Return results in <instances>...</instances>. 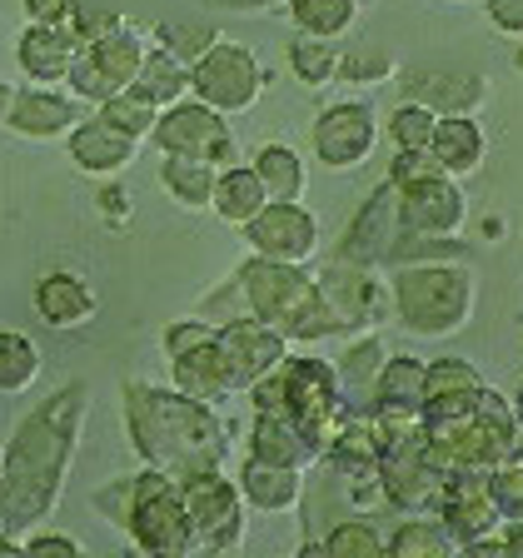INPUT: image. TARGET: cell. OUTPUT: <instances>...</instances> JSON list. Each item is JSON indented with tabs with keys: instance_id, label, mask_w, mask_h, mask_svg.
Here are the masks:
<instances>
[{
	"instance_id": "cell-1",
	"label": "cell",
	"mask_w": 523,
	"mask_h": 558,
	"mask_svg": "<svg viewBox=\"0 0 523 558\" xmlns=\"http://www.w3.org/2000/svg\"><path fill=\"white\" fill-rule=\"evenodd\" d=\"M81 414L85 384H65L15 429L5 464H0V534H25L56 509L70 453H75V434H81Z\"/></svg>"
},
{
	"instance_id": "cell-2",
	"label": "cell",
	"mask_w": 523,
	"mask_h": 558,
	"mask_svg": "<svg viewBox=\"0 0 523 558\" xmlns=\"http://www.w3.org/2000/svg\"><path fill=\"white\" fill-rule=\"evenodd\" d=\"M125 424L139 459L150 469H165L174 478H195L220 469L224 459V424L205 399L185 395L180 384H130L125 389Z\"/></svg>"
},
{
	"instance_id": "cell-3",
	"label": "cell",
	"mask_w": 523,
	"mask_h": 558,
	"mask_svg": "<svg viewBox=\"0 0 523 558\" xmlns=\"http://www.w3.org/2000/svg\"><path fill=\"white\" fill-rule=\"evenodd\" d=\"M234 279H240L244 310L255 314V319H265V325H275L284 339H325L335 329L354 325L304 265L255 255V259H244V269Z\"/></svg>"
},
{
	"instance_id": "cell-4",
	"label": "cell",
	"mask_w": 523,
	"mask_h": 558,
	"mask_svg": "<svg viewBox=\"0 0 523 558\" xmlns=\"http://www.w3.org/2000/svg\"><path fill=\"white\" fill-rule=\"evenodd\" d=\"M394 314L418 339H443L474 314V275L464 265H404L394 275Z\"/></svg>"
},
{
	"instance_id": "cell-5",
	"label": "cell",
	"mask_w": 523,
	"mask_h": 558,
	"mask_svg": "<svg viewBox=\"0 0 523 558\" xmlns=\"http://www.w3.org/2000/svg\"><path fill=\"white\" fill-rule=\"evenodd\" d=\"M250 404L255 409H290L314 439H329L339 404H344V384H339V364L309 360V354H284L265 379L250 384Z\"/></svg>"
},
{
	"instance_id": "cell-6",
	"label": "cell",
	"mask_w": 523,
	"mask_h": 558,
	"mask_svg": "<svg viewBox=\"0 0 523 558\" xmlns=\"http://www.w3.org/2000/svg\"><path fill=\"white\" fill-rule=\"evenodd\" d=\"M130 538L150 558H185L199 548L195 538V519L185 509V488L180 478L165 474V469H145V474L130 484Z\"/></svg>"
},
{
	"instance_id": "cell-7",
	"label": "cell",
	"mask_w": 523,
	"mask_h": 558,
	"mask_svg": "<svg viewBox=\"0 0 523 558\" xmlns=\"http://www.w3.org/2000/svg\"><path fill=\"white\" fill-rule=\"evenodd\" d=\"M394 185H399V220H404L399 250H409V244H439L464 230V220H469L464 190L453 185V174H443L439 165L409 174V180H394ZM389 265H394V259H389Z\"/></svg>"
},
{
	"instance_id": "cell-8",
	"label": "cell",
	"mask_w": 523,
	"mask_h": 558,
	"mask_svg": "<svg viewBox=\"0 0 523 558\" xmlns=\"http://www.w3.org/2000/svg\"><path fill=\"white\" fill-rule=\"evenodd\" d=\"M190 90H195V100L215 105L220 116H240V110H250V105L259 100V90H265V70H259L250 46L215 40V46L190 65Z\"/></svg>"
},
{
	"instance_id": "cell-9",
	"label": "cell",
	"mask_w": 523,
	"mask_h": 558,
	"mask_svg": "<svg viewBox=\"0 0 523 558\" xmlns=\"http://www.w3.org/2000/svg\"><path fill=\"white\" fill-rule=\"evenodd\" d=\"M145 40H139L135 31H125V25H115V31H105L100 40H90V46H81V56H75V65H70V90L81 95V100H95L105 105L110 95L130 90V85L139 81V65H145Z\"/></svg>"
},
{
	"instance_id": "cell-10",
	"label": "cell",
	"mask_w": 523,
	"mask_h": 558,
	"mask_svg": "<svg viewBox=\"0 0 523 558\" xmlns=\"http://www.w3.org/2000/svg\"><path fill=\"white\" fill-rule=\"evenodd\" d=\"M155 145L160 155H190V160H209L215 170L234 165V140L224 130L220 110L205 100H180L170 110H160V125H155Z\"/></svg>"
},
{
	"instance_id": "cell-11",
	"label": "cell",
	"mask_w": 523,
	"mask_h": 558,
	"mask_svg": "<svg viewBox=\"0 0 523 558\" xmlns=\"http://www.w3.org/2000/svg\"><path fill=\"white\" fill-rule=\"evenodd\" d=\"M404 240V220H399V185L384 180L364 209L354 215V225L344 230V244H339V259L354 269H374V265H389Z\"/></svg>"
},
{
	"instance_id": "cell-12",
	"label": "cell",
	"mask_w": 523,
	"mask_h": 558,
	"mask_svg": "<svg viewBox=\"0 0 523 558\" xmlns=\"http://www.w3.org/2000/svg\"><path fill=\"white\" fill-rule=\"evenodd\" d=\"M250 250L265 259H284V265H309L319 250V225L300 199H269L255 220L244 225Z\"/></svg>"
},
{
	"instance_id": "cell-13",
	"label": "cell",
	"mask_w": 523,
	"mask_h": 558,
	"mask_svg": "<svg viewBox=\"0 0 523 558\" xmlns=\"http://www.w3.org/2000/svg\"><path fill=\"white\" fill-rule=\"evenodd\" d=\"M180 488H185V509L195 519L199 548H230L244 523L240 478H220V469H209V474L180 478Z\"/></svg>"
},
{
	"instance_id": "cell-14",
	"label": "cell",
	"mask_w": 523,
	"mask_h": 558,
	"mask_svg": "<svg viewBox=\"0 0 523 558\" xmlns=\"http://www.w3.org/2000/svg\"><path fill=\"white\" fill-rule=\"evenodd\" d=\"M215 344H220V354H224V364H230V379H234L240 395L255 379H265V374L290 354L284 335H279L275 325H265V319H255V314H234V319H224V325L215 329Z\"/></svg>"
},
{
	"instance_id": "cell-15",
	"label": "cell",
	"mask_w": 523,
	"mask_h": 558,
	"mask_svg": "<svg viewBox=\"0 0 523 558\" xmlns=\"http://www.w3.org/2000/svg\"><path fill=\"white\" fill-rule=\"evenodd\" d=\"M374 140H379V125H374L369 105H329L325 116L314 120V155L329 165V170H354V165L369 160Z\"/></svg>"
},
{
	"instance_id": "cell-16",
	"label": "cell",
	"mask_w": 523,
	"mask_h": 558,
	"mask_svg": "<svg viewBox=\"0 0 523 558\" xmlns=\"http://www.w3.org/2000/svg\"><path fill=\"white\" fill-rule=\"evenodd\" d=\"M250 453L284 469H309L325 459V444L304 429L290 409H255V429H250Z\"/></svg>"
},
{
	"instance_id": "cell-17",
	"label": "cell",
	"mask_w": 523,
	"mask_h": 558,
	"mask_svg": "<svg viewBox=\"0 0 523 558\" xmlns=\"http://www.w3.org/2000/svg\"><path fill=\"white\" fill-rule=\"evenodd\" d=\"M70 160L81 165V170L90 174H115L125 170L130 160H135V135H125V130H115L105 116H85L75 120V130H70Z\"/></svg>"
},
{
	"instance_id": "cell-18",
	"label": "cell",
	"mask_w": 523,
	"mask_h": 558,
	"mask_svg": "<svg viewBox=\"0 0 523 558\" xmlns=\"http://www.w3.org/2000/svg\"><path fill=\"white\" fill-rule=\"evenodd\" d=\"M81 56V35L70 25H40L31 21V31L21 35V70L31 81H65L70 65Z\"/></svg>"
},
{
	"instance_id": "cell-19",
	"label": "cell",
	"mask_w": 523,
	"mask_h": 558,
	"mask_svg": "<svg viewBox=\"0 0 523 558\" xmlns=\"http://www.w3.org/2000/svg\"><path fill=\"white\" fill-rule=\"evenodd\" d=\"M170 369H174V384H180L185 395L205 399V404H220V399L240 395L234 379H230V364H224V354H220L215 339L185 349V354H170Z\"/></svg>"
},
{
	"instance_id": "cell-20",
	"label": "cell",
	"mask_w": 523,
	"mask_h": 558,
	"mask_svg": "<svg viewBox=\"0 0 523 558\" xmlns=\"http://www.w3.org/2000/svg\"><path fill=\"white\" fill-rule=\"evenodd\" d=\"M75 120H81V110H75L65 95H56V90H21L11 100L5 125L21 130V135H31V140H56V135H70V130H75Z\"/></svg>"
},
{
	"instance_id": "cell-21",
	"label": "cell",
	"mask_w": 523,
	"mask_h": 558,
	"mask_svg": "<svg viewBox=\"0 0 523 558\" xmlns=\"http://www.w3.org/2000/svg\"><path fill=\"white\" fill-rule=\"evenodd\" d=\"M304 469H284V464H269V459H255L250 453V464L240 469V494L244 504H255L259 513H284L300 504L304 494Z\"/></svg>"
},
{
	"instance_id": "cell-22",
	"label": "cell",
	"mask_w": 523,
	"mask_h": 558,
	"mask_svg": "<svg viewBox=\"0 0 523 558\" xmlns=\"http://www.w3.org/2000/svg\"><path fill=\"white\" fill-rule=\"evenodd\" d=\"M484 150H488V140H484V125L469 116H439V130H434V165H439L443 174H474L478 165H484Z\"/></svg>"
},
{
	"instance_id": "cell-23",
	"label": "cell",
	"mask_w": 523,
	"mask_h": 558,
	"mask_svg": "<svg viewBox=\"0 0 523 558\" xmlns=\"http://www.w3.org/2000/svg\"><path fill=\"white\" fill-rule=\"evenodd\" d=\"M409 100L429 105L434 116H474V105L484 100V81H478V75H439V70H418V75H409Z\"/></svg>"
},
{
	"instance_id": "cell-24",
	"label": "cell",
	"mask_w": 523,
	"mask_h": 558,
	"mask_svg": "<svg viewBox=\"0 0 523 558\" xmlns=\"http://www.w3.org/2000/svg\"><path fill=\"white\" fill-rule=\"evenodd\" d=\"M265 205H269V190L255 174V165H224L220 180H215V199H209V209H215L220 220H230V225L244 230Z\"/></svg>"
},
{
	"instance_id": "cell-25",
	"label": "cell",
	"mask_w": 523,
	"mask_h": 558,
	"mask_svg": "<svg viewBox=\"0 0 523 558\" xmlns=\"http://www.w3.org/2000/svg\"><path fill=\"white\" fill-rule=\"evenodd\" d=\"M35 310H40V319H46V325L75 329V325H85V319L95 314V294L85 290V279L56 269V275H46L40 284H35Z\"/></svg>"
},
{
	"instance_id": "cell-26",
	"label": "cell",
	"mask_w": 523,
	"mask_h": 558,
	"mask_svg": "<svg viewBox=\"0 0 523 558\" xmlns=\"http://www.w3.org/2000/svg\"><path fill=\"white\" fill-rule=\"evenodd\" d=\"M424 399H429V364L409 360V354L384 360L369 409H424Z\"/></svg>"
},
{
	"instance_id": "cell-27",
	"label": "cell",
	"mask_w": 523,
	"mask_h": 558,
	"mask_svg": "<svg viewBox=\"0 0 523 558\" xmlns=\"http://www.w3.org/2000/svg\"><path fill=\"white\" fill-rule=\"evenodd\" d=\"M439 519L449 523V534L459 538V548L478 544V538L499 534L503 529V509L494 504V494L488 488H474V494H453V499H443Z\"/></svg>"
},
{
	"instance_id": "cell-28",
	"label": "cell",
	"mask_w": 523,
	"mask_h": 558,
	"mask_svg": "<svg viewBox=\"0 0 523 558\" xmlns=\"http://www.w3.org/2000/svg\"><path fill=\"white\" fill-rule=\"evenodd\" d=\"M135 90L150 95L160 110L180 105L190 95V60H180L174 50H150V56H145V65H139Z\"/></svg>"
},
{
	"instance_id": "cell-29",
	"label": "cell",
	"mask_w": 523,
	"mask_h": 558,
	"mask_svg": "<svg viewBox=\"0 0 523 558\" xmlns=\"http://www.w3.org/2000/svg\"><path fill=\"white\" fill-rule=\"evenodd\" d=\"M160 180L185 209H205L209 199H215V180H220V170H215L209 160H190V155H165Z\"/></svg>"
},
{
	"instance_id": "cell-30",
	"label": "cell",
	"mask_w": 523,
	"mask_h": 558,
	"mask_svg": "<svg viewBox=\"0 0 523 558\" xmlns=\"http://www.w3.org/2000/svg\"><path fill=\"white\" fill-rule=\"evenodd\" d=\"M389 554L394 558H449V554H464L459 538L449 534L443 519H404L389 538Z\"/></svg>"
},
{
	"instance_id": "cell-31",
	"label": "cell",
	"mask_w": 523,
	"mask_h": 558,
	"mask_svg": "<svg viewBox=\"0 0 523 558\" xmlns=\"http://www.w3.org/2000/svg\"><path fill=\"white\" fill-rule=\"evenodd\" d=\"M255 174L265 180L269 199H300L304 195V160L290 145H265L255 155Z\"/></svg>"
},
{
	"instance_id": "cell-32",
	"label": "cell",
	"mask_w": 523,
	"mask_h": 558,
	"mask_svg": "<svg viewBox=\"0 0 523 558\" xmlns=\"http://www.w3.org/2000/svg\"><path fill=\"white\" fill-rule=\"evenodd\" d=\"M360 0H290V15L304 35H319V40H335L354 25Z\"/></svg>"
},
{
	"instance_id": "cell-33",
	"label": "cell",
	"mask_w": 523,
	"mask_h": 558,
	"mask_svg": "<svg viewBox=\"0 0 523 558\" xmlns=\"http://www.w3.org/2000/svg\"><path fill=\"white\" fill-rule=\"evenodd\" d=\"M40 374V349L15 329H0V395H21Z\"/></svg>"
},
{
	"instance_id": "cell-34",
	"label": "cell",
	"mask_w": 523,
	"mask_h": 558,
	"mask_svg": "<svg viewBox=\"0 0 523 558\" xmlns=\"http://www.w3.org/2000/svg\"><path fill=\"white\" fill-rule=\"evenodd\" d=\"M100 116L110 120L115 130H125V135L150 140V135H155V125H160V105H155L150 95H139L135 85H130V90L110 95V100L100 105Z\"/></svg>"
},
{
	"instance_id": "cell-35",
	"label": "cell",
	"mask_w": 523,
	"mask_h": 558,
	"mask_svg": "<svg viewBox=\"0 0 523 558\" xmlns=\"http://www.w3.org/2000/svg\"><path fill=\"white\" fill-rule=\"evenodd\" d=\"M434 130H439V116H434L429 105H414L404 100L389 116V140H394V150H414V155H429L434 145Z\"/></svg>"
},
{
	"instance_id": "cell-36",
	"label": "cell",
	"mask_w": 523,
	"mask_h": 558,
	"mask_svg": "<svg viewBox=\"0 0 523 558\" xmlns=\"http://www.w3.org/2000/svg\"><path fill=\"white\" fill-rule=\"evenodd\" d=\"M325 554L329 558H384L389 554V538H379V529L369 519H344L339 529H329Z\"/></svg>"
},
{
	"instance_id": "cell-37",
	"label": "cell",
	"mask_w": 523,
	"mask_h": 558,
	"mask_svg": "<svg viewBox=\"0 0 523 558\" xmlns=\"http://www.w3.org/2000/svg\"><path fill=\"white\" fill-rule=\"evenodd\" d=\"M290 65H294V75H300L304 85H329L339 75V56L329 50V40L304 35V31H300V40L290 46Z\"/></svg>"
},
{
	"instance_id": "cell-38",
	"label": "cell",
	"mask_w": 523,
	"mask_h": 558,
	"mask_svg": "<svg viewBox=\"0 0 523 558\" xmlns=\"http://www.w3.org/2000/svg\"><path fill=\"white\" fill-rule=\"evenodd\" d=\"M384 344L379 339H360V344H349V354L339 360V384L344 389H364V395L374 399V379H379V369H384Z\"/></svg>"
},
{
	"instance_id": "cell-39",
	"label": "cell",
	"mask_w": 523,
	"mask_h": 558,
	"mask_svg": "<svg viewBox=\"0 0 523 558\" xmlns=\"http://www.w3.org/2000/svg\"><path fill=\"white\" fill-rule=\"evenodd\" d=\"M484 389V374L469 360H434L429 364V399L439 395H478Z\"/></svg>"
},
{
	"instance_id": "cell-40",
	"label": "cell",
	"mask_w": 523,
	"mask_h": 558,
	"mask_svg": "<svg viewBox=\"0 0 523 558\" xmlns=\"http://www.w3.org/2000/svg\"><path fill=\"white\" fill-rule=\"evenodd\" d=\"M488 494L503 509V519H523V453L519 459H503L494 474H488Z\"/></svg>"
},
{
	"instance_id": "cell-41",
	"label": "cell",
	"mask_w": 523,
	"mask_h": 558,
	"mask_svg": "<svg viewBox=\"0 0 523 558\" xmlns=\"http://www.w3.org/2000/svg\"><path fill=\"white\" fill-rule=\"evenodd\" d=\"M205 339H215V329H209L205 319H174V325L165 329V354H185V349L205 344Z\"/></svg>"
},
{
	"instance_id": "cell-42",
	"label": "cell",
	"mask_w": 523,
	"mask_h": 558,
	"mask_svg": "<svg viewBox=\"0 0 523 558\" xmlns=\"http://www.w3.org/2000/svg\"><path fill=\"white\" fill-rule=\"evenodd\" d=\"M25 15L40 25H70L81 15V0H25Z\"/></svg>"
},
{
	"instance_id": "cell-43",
	"label": "cell",
	"mask_w": 523,
	"mask_h": 558,
	"mask_svg": "<svg viewBox=\"0 0 523 558\" xmlns=\"http://www.w3.org/2000/svg\"><path fill=\"white\" fill-rule=\"evenodd\" d=\"M488 5V21L499 25L509 35H523V0H484Z\"/></svg>"
},
{
	"instance_id": "cell-44",
	"label": "cell",
	"mask_w": 523,
	"mask_h": 558,
	"mask_svg": "<svg viewBox=\"0 0 523 558\" xmlns=\"http://www.w3.org/2000/svg\"><path fill=\"white\" fill-rule=\"evenodd\" d=\"M25 554H60V558H81V544L60 534H31L25 538Z\"/></svg>"
},
{
	"instance_id": "cell-45",
	"label": "cell",
	"mask_w": 523,
	"mask_h": 558,
	"mask_svg": "<svg viewBox=\"0 0 523 558\" xmlns=\"http://www.w3.org/2000/svg\"><path fill=\"white\" fill-rule=\"evenodd\" d=\"M499 538H503V554H509V558H523V519H503Z\"/></svg>"
},
{
	"instance_id": "cell-46",
	"label": "cell",
	"mask_w": 523,
	"mask_h": 558,
	"mask_svg": "<svg viewBox=\"0 0 523 558\" xmlns=\"http://www.w3.org/2000/svg\"><path fill=\"white\" fill-rule=\"evenodd\" d=\"M205 5H220V11H265V5H279V0H205Z\"/></svg>"
},
{
	"instance_id": "cell-47",
	"label": "cell",
	"mask_w": 523,
	"mask_h": 558,
	"mask_svg": "<svg viewBox=\"0 0 523 558\" xmlns=\"http://www.w3.org/2000/svg\"><path fill=\"white\" fill-rule=\"evenodd\" d=\"M11 100H15V90H11V85H5V81H0V120L11 116Z\"/></svg>"
},
{
	"instance_id": "cell-48",
	"label": "cell",
	"mask_w": 523,
	"mask_h": 558,
	"mask_svg": "<svg viewBox=\"0 0 523 558\" xmlns=\"http://www.w3.org/2000/svg\"><path fill=\"white\" fill-rule=\"evenodd\" d=\"M513 409H519V424H523V384H519V395H513Z\"/></svg>"
},
{
	"instance_id": "cell-49",
	"label": "cell",
	"mask_w": 523,
	"mask_h": 558,
	"mask_svg": "<svg viewBox=\"0 0 523 558\" xmlns=\"http://www.w3.org/2000/svg\"><path fill=\"white\" fill-rule=\"evenodd\" d=\"M0 464H5V459H0Z\"/></svg>"
}]
</instances>
